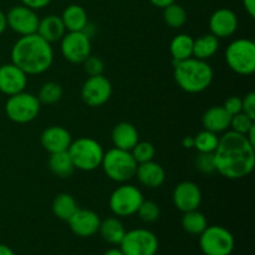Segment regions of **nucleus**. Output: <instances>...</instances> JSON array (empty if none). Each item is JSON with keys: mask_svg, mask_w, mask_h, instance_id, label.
I'll list each match as a JSON object with an SVG mask.
<instances>
[{"mask_svg": "<svg viewBox=\"0 0 255 255\" xmlns=\"http://www.w3.org/2000/svg\"><path fill=\"white\" fill-rule=\"evenodd\" d=\"M0 255H15L14 251L5 244H0Z\"/></svg>", "mask_w": 255, "mask_h": 255, "instance_id": "49530a36", "label": "nucleus"}, {"mask_svg": "<svg viewBox=\"0 0 255 255\" xmlns=\"http://www.w3.org/2000/svg\"><path fill=\"white\" fill-rule=\"evenodd\" d=\"M152 5H154L156 7H161V9H164L166 6L171 5L172 2H176V0H149Z\"/></svg>", "mask_w": 255, "mask_h": 255, "instance_id": "79ce46f5", "label": "nucleus"}, {"mask_svg": "<svg viewBox=\"0 0 255 255\" xmlns=\"http://www.w3.org/2000/svg\"><path fill=\"white\" fill-rule=\"evenodd\" d=\"M208 227L206 216L196 209V211L186 212L182 217V228L189 234L193 236H199L204 229Z\"/></svg>", "mask_w": 255, "mask_h": 255, "instance_id": "c85d7f7f", "label": "nucleus"}, {"mask_svg": "<svg viewBox=\"0 0 255 255\" xmlns=\"http://www.w3.org/2000/svg\"><path fill=\"white\" fill-rule=\"evenodd\" d=\"M67 152L71 157L75 169L84 172H91L99 168L105 153L101 144L90 137H80L76 141H72Z\"/></svg>", "mask_w": 255, "mask_h": 255, "instance_id": "39448f33", "label": "nucleus"}, {"mask_svg": "<svg viewBox=\"0 0 255 255\" xmlns=\"http://www.w3.org/2000/svg\"><path fill=\"white\" fill-rule=\"evenodd\" d=\"M226 61L229 69L242 76L255 71V44L249 39H237L226 50Z\"/></svg>", "mask_w": 255, "mask_h": 255, "instance_id": "423d86ee", "label": "nucleus"}, {"mask_svg": "<svg viewBox=\"0 0 255 255\" xmlns=\"http://www.w3.org/2000/svg\"><path fill=\"white\" fill-rule=\"evenodd\" d=\"M219 143V137L214 132L203 129L194 137V148L198 153H214Z\"/></svg>", "mask_w": 255, "mask_h": 255, "instance_id": "c756f323", "label": "nucleus"}, {"mask_svg": "<svg viewBox=\"0 0 255 255\" xmlns=\"http://www.w3.org/2000/svg\"><path fill=\"white\" fill-rule=\"evenodd\" d=\"M193 42L194 39L191 35H176L169 44V52H171L173 62L183 61L189 57H193Z\"/></svg>", "mask_w": 255, "mask_h": 255, "instance_id": "393cba45", "label": "nucleus"}, {"mask_svg": "<svg viewBox=\"0 0 255 255\" xmlns=\"http://www.w3.org/2000/svg\"><path fill=\"white\" fill-rule=\"evenodd\" d=\"M36 34H39L42 39H45L50 44L60 41L62 36L66 34V29H65L61 16L47 15V16L42 17L39 21V27H37Z\"/></svg>", "mask_w": 255, "mask_h": 255, "instance_id": "4be33fe9", "label": "nucleus"}, {"mask_svg": "<svg viewBox=\"0 0 255 255\" xmlns=\"http://www.w3.org/2000/svg\"><path fill=\"white\" fill-rule=\"evenodd\" d=\"M255 147L244 134L226 131L214 151L216 172L228 179H242L253 172Z\"/></svg>", "mask_w": 255, "mask_h": 255, "instance_id": "f257e3e1", "label": "nucleus"}, {"mask_svg": "<svg viewBox=\"0 0 255 255\" xmlns=\"http://www.w3.org/2000/svg\"><path fill=\"white\" fill-rule=\"evenodd\" d=\"M7 24H6V15L4 14V12L0 10V35L2 34V32L5 31V29H6Z\"/></svg>", "mask_w": 255, "mask_h": 255, "instance_id": "c03bdc74", "label": "nucleus"}, {"mask_svg": "<svg viewBox=\"0 0 255 255\" xmlns=\"http://www.w3.org/2000/svg\"><path fill=\"white\" fill-rule=\"evenodd\" d=\"M173 204L182 213L196 211L202 203V192L198 184L191 181L181 182L173 191Z\"/></svg>", "mask_w": 255, "mask_h": 255, "instance_id": "4468645a", "label": "nucleus"}, {"mask_svg": "<svg viewBox=\"0 0 255 255\" xmlns=\"http://www.w3.org/2000/svg\"><path fill=\"white\" fill-rule=\"evenodd\" d=\"M139 219L144 223H154L161 216V209L158 204L153 201H143L137 211Z\"/></svg>", "mask_w": 255, "mask_h": 255, "instance_id": "72a5a7b5", "label": "nucleus"}, {"mask_svg": "<svg viewBox=\"0 0 255 255\" xmlns=\"http://www.w3.org/2000/svg\"><path fill=\"white\" fill-rule=\"evenodd\" d=\"M42 148L46 152L57 153V152H65L69 149L72 138L70 132L61 126H50L42 131L40 136Z\"/></svg>", "mask_w": 255, "mask_h": 255, "instance_id": "a211bd4d", "label": "nucleus"}, {"mask_svg": "<svg viewBox=\"0 0 255 255\" xmlns=\"http://www.w3.org/2000/svg\"><path fill=\"white\" fill-rule=\"evenodd\" d=\"M49 168L59 178H69L75 172V166L67 151L50 154Z\"/></svg>", "mask_w": 255, "mask_h": 255, "instance_id": "bb28decb", "label": "nucleus"}, {"mask_svg": "<svg viewBox=\"0 0 255 255\" xmlns=\"http://www.w3.org/2000/svg\"><path fill=\"white\" fill-rule=\"evenodd\" d=\"M99 232L107 243L114 244V246H120L127 231L125 228L124 223L119 218L110 217V218H106L105 221H101Z\"/></svg>", "mask_w": 255, "mask_h": 255, "instance_id": "b1692460", "label": "nucleus"}, {"mask_svg": "<svg viewBox=\"0 0 255 255\" xmlns=\"http://www.w3.org/2000/svg\"><path fill=\"white\" fill-rule=\"evenodd\" d=\"M242 112L255 121V92H249L242 99Z\"/></svg>", "mask_w": 255, "mask_h": 255, "instance_id": "4c0bfd02", "label": "nucleus"}, {"mask_svg": "<svg viewBox=\"0 0 255 255\" xmlns=\"http://www.w3.org/2000/svg\"><path fill=\"white\" fill-rule=\"evenodd\" d=\"M219 49V39L213 34L199 36L193 42V57L207 61L213 57Z\"/></svg>", "mask_w": 255, "mask_h": 255, "instance_id": "a878e982", "label": "nucleus"}, {"mask_svg": "<svg viewBox=\"0 0 255 255\" xmlns=\"http://www.w3.org/2000/svg\"><path fill=\"white\" fill-rule=\"evenodd\" d=\"M39 99L30 92L21 91L9 96L5 104V114L10 121L19 125L29 124L39 116L41 109Z\"/></svg>", "mask_w": 255, "mask_h": 255, "instance_id": "0eeeda50", "label": "nucleus"}, {"mask_svg": "<svg viewBox=\"0 0 255 255\" xmlns=\"http://www.w3.org/2000/svg\"><path fill=\"white\" fill-rule=\"evenodd\" d=\"M236 241L231 232L221 226L207 227L199 234V247L204 255H231Z\"/></svg>", "mask_w": 255, "mask_h": 255, "instance_id": "6e6552de", "label": "nucleus"}, {"mask_svg": "<svg viewBox=\"0 0 255 255\" xmlns=\"http://www.w3.org/2000/svg\"><path fill=\"white\" fill-rule=\"evenodd\" d=\"M60 50L71 64H82L91 55V39L84 31H69L60 40Z\"/></svg>", "mask_w": 255, "mask_h": 255, "instance_id": "9b49d317", "label": "nucleus"}, {"mask_svg": "<svg viewBox=\"0 0 255 255\" xmlns=\"http://www.w3.org/2000/svg\"><path fill=\"white\" fill-rule=\"evenodd\" d=\"M253 125L254 120H252L251 117L247 116L243 112H239V114L232 116L229 128H231V131H234L237 132V133H241L246 136V133L249 131V128H251Z\"/></svg>", "mask_w": 255, "mask_h": 255, "instance_id": "f704fd0d", "label": "nucleus"}, {"mask_svg": "<svg viewBox=\"0 0 255 255\" xmlns=\"http://www.w3.org/2000/svg\"><path fill=\"white\" fill-rule=\"evenodd\" d=\"M232 116L223 106H212L202 116V125L204 129L219 133L229 129Z\"/></svg>", "mask_w": 255, "mask_h": 255, "instance_id": "412c9836", "label": "nucleus"}, {"mask_svg": "<svg viewBox=\"0 0 255 255\" xmlns=\"http://www.w3.org/2000/svg\"><path fill=\"white\" fill-rule=\"evenodd\" d=\"M64 91H62L61 85L57 82L50 81L42 85L37 94V99H39L40 104L44 105H54L61 100Z\"/></svg>", "mask_w": 255, "mask_h": 255, "instance_id": "2f4dec72", "label": "nucleus"}, {"mask_svg": "<svg viewBox=\"0 0 255 255\" xmlns=\"http://www.w3.org/2000/svg\"><path fill=\"white\" fill-rule=\"evenodd\" d=\"M144 201L142 192L132 184H121L110 196L109 206L116 217H131Z\"/></svg>", "mask_w": 255, "mask_h": 255, "instance_id": "1a4fd4ad", "label": "nucleus"}, {"mask_svg": "<svg viewBox=\"0 0 255 255\" xmlns=\"http://www.w3.org/2000/svg\"><path fill=\"white\" fill-rule=\"evenodd\" d=\"M84 66H85V71L87 72L89 76H97V75H102L105 70V64L100 57L97 56H91L90 55L84 62Z\"/></svg>", "mask_w": 255, "mask_h": 255, "instance_id": "e433bc0d", "label": "nucleus"}, {"mask_svg": "<svg viewBox=\"0 0 255 255\" xmlns=\"http://www.w3.org/2000/svg\"><path fill=\"white\" fill-rule=\"evenodd\" d=\"M159 243L156 234L144 228L126 232L120 243V249L125 255H156Z\"/></svg>", "mask_w": 255, "mask_h": 255, "instance_id": "9d476101", "label": "nucleus"}, {"mask_svg": "<svg viewBox=\"0 0 255 255\" xmlns=\"http://www.w3.org/2000/svg\"><path fill=\"white\" fill-rule=\"evenodd\" d=\"M112 96V85L104 75L90 76L81 89V99L87 106L101 107Z\"/></svg>", "mask_w": 255, "mask_h": 255, "instance_id": "f8f14e48", "label": "nucleus"}, {"mask_svg": "<svg viewBox=\"0 0 255 255\" xmlns=\"http://www.w3.org/2000/svg\"><path fill=\"white\" fill-rule=\"evenodd\" d=\"M22 2V5L27 7H31L34 10L42 9V7L47 6V5L51 2V0H20Z\"/></svg>", "mask_w": 255, "mask_h": 255, "instance_id": "ea45409f", "label": "nucleus"}, {"mask_svg": "<svg viewBox=\"0 0 255 255\" xmlns=\"http://www.w3.org/2000/svg\"><path fill=\"white\" fill-rule=\"evenodd\" d=\"M131 154L133 156L134 161L137 163H144V162L153 161V157L156 154V148L151 142H137L136 146L131 149Z\"/></svg>", "mask_w": 255, "mask_h": 255, "instance_id": "473e14b6", "label": "nucleus"}, {"mask_svg": "<svg viewBox=\"0 0 255 255\" xmlns=\"http://www.w3.org/2000/svg\"><path fill=\"white\" fill-rule=\"evenodd\" d=\"M223 107L231 116L242 112V99L238 96H231L226 100Z\"/></svg>", "mask_w": 255, "mask_h": 255, "instance_id": "58836bf2", "label": "nucleus"}, {"mask_svg": "<svg viewBox=\"0 0 255 255\" xmlns=\"http://www.w3.org/2000/svg\"><path fill=\"white\" fill-rule=\"evenodd\" d=\"M72 233L81 238H89L99 233L100 219L99 214L91 209H77L74 216L67 221Z\"/></svg>", "mask_w": 255, "mask_h": 255, "instance_id": "2eb2a0df", "label": "nucleus"}, {"mask_svg": "<svg viewBox=\"0 0 255 255\" xmlns=\"http://www.w3.org/2000/svg\"><path fill=\"white\" fill-rule=\"evenodd\" d=\"M111 138L116 148L125 149V151H131L139 141L138 131L136 127L126 121L120 122L114 127Z\"/></svg>", "mask_w": 255, "mask_h": 255, "instance_id": "aec40b11", "label": "nucleus"}, {"mask_svg": "<svg viewBox=\"0 0 255 255\" xmlns=\"http://www.w3.org/2000/svg\"><path fill=\"white\" fill-rule=\"evenodd\" d=\"M52 213L56 218L61 219V221L67 222L75 212L79 209L76 203V199L69 193H60L52 201Z\"/></svg>", "mask_w": 255, "mask_h": 255, "instance_id": "cd10ccee", "label": "nucleus"}, {"mask_svg": "<svg viewBox=\"0 0 255 255\" xmlns=\"http://www.w3.org/2000/svg\"><path fill=\"white\" fill-rule=\"evenodd\" d=\"M173 66L177 85L188 94L206 91L213 81V70L204 60L189 57L183 61L173 62Z\"/></svg>", "mask_w": 255, "mask_h": 255, "instance_id": "7ed1b4c3", "label": "nucleus"}, {"mask_svg": "<svg viewBox=\"0 0 255 255\" xmlns=\"http://www.w3.org/2000/svg\"><path fill=\"white\" fill-rule=\"evenodd\" d=\"M182 144H183V147H186V148H193V147H194V137H192V136L184 137L183 141H182Z\"/></svg>", "mask_w": 255, "mask_h": 255, "instance_id": "a18cd8bd", "label": "nucleus"}, {"mask_svg": "<svg viewBox=\"0 0 255 255\" xmlns=\"http://www.w3.org/2000/svg\"><path fill=\"white\" fill-rule=\"evenodd\" d=\"M194 163L196 168L203 174H212L216 172L214 153H198Z\"/></svg>", "mask_w": 255, "mask_h": 255, "instance_id": "c9c22d12", "label": "nucleus"}, {"mask_svg": "<svg viewBox=\"0 0 255 255\" xmlns=\"http://www.w3.org/2000/svg\"><path fill=\"white\" fill-rule=\"evenodd\" d=\"M163 19L164 22L168 25L169 27L173 29H179L183 26L187 21V12L183 6L179 4L172 2L171 5L166 6L163 9Z\"/></svg>", "mask_w": 255, "mask_h": 255, "instance_id": "7c9ffc66", "label": "nucleus"}, {"mask_svg": "<svg viewBox=\"0 0 255 255\" xmlns=\"http://www.w3.org/2000/svg\"><path fill=\"white\" fill-rule=\"evenodd\" d=\"M104 255H125L124 253L121 252V249H116V248H112V249H109V251L106 252Z\"/></svg>", "mask_w": 255, "mask_h": 255, "instance_id": "de8ad7c7", "label": "nucleus"}, {"mask_svg": "<svg viewBox=\"0 0 255 255\" xmlns=\"http://www.w3.org/2000/svg\"><path fill=\"white\" fill-rule=\"evenodd\" d=\"M238 29V16L236 12L227 7L216 10L209 17V30L211 34L218 39H226L232 36Z\"/></svg>", "mask_w": 255, "mask_h": 255, "instance_id": "f3484780", "label": "nucleus"}, {"mask_svg": "<svg viewBox=\"0 0 255 255\" xmlns=\"http://www.w3.org/2000/svg\"><path fill=\"white\" fill-rule=\"evenodd\" d=\"M11 62L25 74L40 75L46 72L54 62L51 44L39 34L21 36L11 49Z\"/></svg>", "mask_w": 255, "mask_h": 255, "instance_id": "f03ea898", "label": "nucleus"}, {"mask_svg": "<svg viewBox=\"0 0 255 255\" xmlns=\"http://www.w3.org/2000/svg\"><path fill=\"white\" fill-rule=\"evenodd\" d=\"M246 137H247V139L251 142L252 146L255 147V124L251 127V128H249V131L247 132Z\"/></svg>", "mask_w": 255, "mask_h": 255, "instance_id": "37998d69", "label": "nucleus"}, {"mask_svg": "<svg viewBox=\"0 0 255 255\" xmlns=\"http://www.w3.org/2000/svg\"><path fill=\"white\" fill-rule=\"evenodd\" d=\"M39 21L40 19L36 11L25 5H16L11 7L6 14L7 26L21 36L36 34Z\"/></svg>", "mask_w": 255, "mask_h": 255, "instance_id": "ddd939ff", "label": "nucleus"}, {"mask_svg": "<svg viewBox=\"0 0 255 255\" xmlns=\"http://www.w3.org/2000/svg\"><path fill=\"white\" fill-rule=\"evenodd\" d=\"M137 163L129 151L111 148L104 153L101 167L111 181L117 183H126L136 176Z\"/></svg>", "mask_w": 255, "mask_h": 255, "instance_id": "20e7f679", "label": "nucleus"}, {"mask_svg": "<svg viewBox=\"0 0 255 255\" xmlns=\"http://www.w3.org/2000/svg\"><path fill=\"white\" fill-rule=\"evenodd\" d=\"M27 85V75L20 67L10 64L0 66V92L6 96L24 91Z\"/></svg>", "mask_w": 255, "mask_h": 255, "instance_id": "dca6fc26", "label": "nucleus"}, {"mask_svg": "<svg viewBox=\"0 0 255 255\" xmlns=\"http://www.w3.org/2000/svg\"><path fill=\"white\" fill-rule=\"evenodd\" d=\"M61 20L67 31H82L89 24L86 10L77 4L69 5L62 11Z\"/></svg>", "mask_w": 255, "mask_h": 255, "instance_id": "5701e85b", "label": "nucleus"}, {"mask_svg": "<svg viewBox=\"0 0 255 255\" xmlns=\"http://www.w3.org/2000/svg\"><path fill=\"white\" fill-rule=\"evenodd\" d=\"M242 1H243V6L249 16L255 17V0H242Z\"/></svg>", "mask_w": 255, "mask_h": 255, "instance_id": "a19ab883", "label": "nucleus"}, {"mask_svg": "<svg viewBox=\"0 0 255 255\" xmlns=\"http://www.w3.org/2000/svg\"><path fill=\"white\" fill-rule=\"evenodd\" d=\"M139 183L149 189L159 188L166 181V171L159 163L153 161L139 163L137 166L136 176Z\"/></svg>", "mask_w": 255, "mask_h": 255, "instance_id": "6ab92c4d", "label": "nucleus"}]
</instances>
